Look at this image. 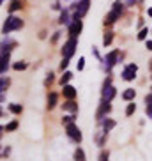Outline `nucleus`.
<instances>
[{
	"instance_id": "f257e3e1",
	"label": "nucleus",
	"mask_w": 152,
	"mask_h": 161,
	"mask_svg": "<svg viewBox=\"0 0 152 161\" xmlns=\"http://www.w3.org/2000/svg\"><path fill=\"white\" fill-rule=\"evenodd\" d=\"M124 5L126 4H122V2H115L113 4V9L110 11L108 14H106V18H105V25H113L117 19H120V14H122V11H124Z\"/></svg>"
},
{
	"instance_id": "f03ea898",
	"label": "nucleus",
	"mask_w": 152,
	"mask_h": 161,
	"mask_svg": "<svg viewBox=\"0 0 152 161\" xmlns=\"http://www.w3.org/2000/svg\"><path fill=\"white\" fill-rule=\"evenodd\" d=\"M23 27V19L18 18V16H7V19H5L4 23V34H9L13 32V30H18Z\"/></svg>"
},
{
	"instance_id": "7ed1b4c3",
	"label": "nucleus",
	"mask_w": 152,
	"mask_h": 161,
	"mask_svg": "<svg viewBox=\"0 0 152 161\" xmlns=\"http://www.w3.org/2000/svg\"><path fill=\"white\" fill-rule=\"evenodd\" d=\"M76 11H74V14H73V19H81L83 16L89 13V7H90V0H80L78 4L74 5Z\"/></svg>"
},
{
	"instance_id": "20e7f679",
	"label": "nucleus",
	"mask_w": 152,
	"mask_h": 161,
	"mask_svg": "<svg viewBox=\"0 0 152 161\" xmlns=\"http://www.w3.org/2000/svg\"><path fill=\"white\" fill-rule=\"evenodd\" d=\"M76 46H78V39H76V37H69L66 43H64L62 55H64V57H67V58H71L73 55H74V52H76Z\"/></svg>"
},
{
	"instance_id": "39448f33",
	"label": "nucleus",
	"mask_w": 152,
	"mask_h": 161,
	"mask_svg": "<svg viewBox=\"0 0 152 161\" xmlns=\"http://www.w3.org/2000/svg\"><path fill=\"white\" fill-rule=\"evenodd\" d=\"M66 133H67V136L71 138L73 142H76V143H80V142H81V138H83V135H81L80 128H78L74 122L67 124V126H66Z\"/></svg>"
},
{
	"instance_id": "423d86ee",
	"label": "nucleus",
	"mask_w": 152,
	"mask_h": 161,
	"mask_svg": "<svg viewBox=\"0 0 152 161\" xmlns=\"http://www.w3.org/2000/svg\"><path fill=\"white\" fill-rule=\"evenodd\" d=\"M115 96H117V89L111 85V78H108L105 81V85H103V101H108L110 103Z\"/></svg>"
},
{
	"instance_id": "0eeeda50",
	"label": "nucleus",
	"mask_w": 152,
	"mask_h": 161,
	"mask_svg": "<svg viewBox=\"0 0 152 161\" xmlns=\"http://www.w3.org/2000/svg\"><path fill=\"white\" fill-rule=\"evenodd\" d=\"M136 73H138V66H136V64H128V66L124 67V71H122V80L133 81L134 78H136Z\"/></svg>"
},
{
	"instance_id": "6e6552de",
	"label": "nucleus",
	"mask_w": 152,
	"mask_h": 161,
	"mask_svg": "<svg viewBox=\"0 0 152 161\" xmlns=\"http://www.w3.org/2000/svg\"><path fill=\"white\" fill-rule=\"evenodd\" d=\"M117 60H119V50H113V52H110L108 55L105 57V69L106 71H111V67L117 64Z\"/></svg>"
},
{
	"instance_id": "1a4fd4ad",
	"label": "nucleus",
	"mask_w": 152,
	"mask_h": 161,
	"mask_svg": "<svg viewBox=\"0 0 152 161\" xmlns=\"http://www.w3.org/2000/svg\"><path fill=\"white\" fill-rule=\"evenodd\" d=\"M83 29V23H81V19H73V23L69 25V37H78Z\"/></svg>"
},
{
	"instance_id": "9d476101",
	"label": "nucleus",
	"mask_w": 152,
	"mask_h": 161,
	"mask_svg": "<svg viewBox=\"0 0 152 161\" xmlns=\"http://www.w3.org/2000/svg\"><path fill=\"white\" fill-rule=\"evenodd\" d=\"M110 110H111V104H110L108 101H103V103H101V106H99V110H97V114H95V117L99 119V120H103V119H105V115L110 114Z\"/></svg>"
},
{
	"instance_id": "9b49d317",
	"label": "nucleus",
	"mask_w": 152,
	"mask_h": 161,
	"mask_svg": "<svg viewBox=\"0 0 152 161\" xmlns=\"http://www.w3.org/2000/svg\"><path fill=\"white\" fill-rule=\"evenodd\" d=\"M62 94H64V97H66V99H74V97H76V89L73 85H69V83H67V85L62 87Z\"/></svg>"
},
{
	"instance_id": "f8f14e48",
	"label": "nucleus",
	"mask_w": 152,
	"mask_h": 161,
	"mask_svg": "<svg viewBox=\"0 0 152 161\" xmlns=\"http://www.w3.org/2000/svg\"><path fill=\"white\" fill-rule=\"evenodd\" d=\"M62 108L66 112H71V114H78V104L74 103V99H67L66 103L62 104Z\"/></svg>"
},
{
	"instance_id": "ddd939ff",
	"label": "nucleus",
	"mask_w": 152,
	"mask_h": 161,
	"mask_svg": "<svg viewBox=\"0 0 152 161\" xmlns=\"http://www.w3.org/2000/svg\"><path fill=\"white\" fill-rule=\"evenodd\" d=\"M57 101H58V96L55 92H50V96H48V110L55 108L57 106Z\"/></svg>"
},
{
	"instance_id": "4468645a",
	"label": "nucleus",
	"mask_w": 152,
	"mask_h": 161,
	"mask_svg": "<svg viewBox=\"0 0 152 161\" xmlns=\"http://www.w3.org/2000/svg\"><path fill=\"white\" fill-rule=\"evenodd\" d=\"M134 97H136V90L134 89H126L122 94V99L124 101H133Z\"/></svg>"
},
{
	"instance_id": "2eb2a0df",
	"label": "nucleus",
	"mask_w": 152,
	"mask_h": 161,
	"mask_svg": "<svg viewBox=\"0 0 152 161\" xmlns=\"http://www.w3.org/2000/svg\"><path fill=\"white\" fill-rule=\"evenodd\" d=\"M113 128H115V120L113 119H106V120H103V131L105 133H110Z\"/></svg>"
},
{
	"instance_id": "dca6fc26",
	"label": "nucleus",
	"mask_w": 152,
	"mask_h": 161,
	"mask_svg": "<svg viewBox=\"0 0 152 161\" xmlns=\"http://www.w3.org/2000/svg\"><path fill=\"white\" fill-rule=\"evenodd\" d=\"M74 161H87V156H85V152H83L81 147H78L74 151Z\"/></svg>"
},
{
	"instance_id": "f3484780",
	"label": "nucleus",
	"mask_w": 152,
	"mask_h": 161,
	"mask_svg": "<svg viewBox=\"0 0 152 161\" xmlns=\"http://www.w3.org/2000/svg\"><path fill=\"white\" fill-rule=\"evenodd\" d=\"M145 103H147V108H145L147 110V115L152 119V92L145 96Z\"/></svg>"
},
{
	"instance_id": "a211bd4d",
	"label": "nucleus",
	"mask_w": 152,
	"mask_h": 161,
	"mask_svg": "<svg viewBox=\"0 0 152 161\" xmlns=\"http://www.w3.org/2000/svg\"><path fill=\"white\" fill-rule=\"evenodd\" d=\"M7 67H9V52L2 53V75L7 71Z\"/></svg>"
},
{
	"instance_id": "6ab92c4d",
	"label": "nucleus",
	"mask_w": 152,
	"mask_h": 161,
	"mask_svg": "<svg viewBox=\"0 0 152 161\" xmlns=\"http://www.w3.org/2000/svg\"><path fill=\"white\" fill-rule=\"evenodd\" d=\"M58 23L60 25H64V23H69V11L67 9H64L60 13V18H58Z\"/></svg>"
},
{
	"instance_id": "aec40b11",
	"label": "nucleus",
	"mask_w": 152,
	"mask_h": 161,
	"mask_svg": "<svg viewBox=\"0 0 152 161\" xmlns=\"http://www.w3.org/2000/svg\"><path fill=\"white\" fill-rule=\"evenodd\" d=\"M71 78H73V73H69V71H64V75H62V78H60V85H62V87H64V85H67Z\"/></svg>"
},
{
	"instance_id": "412c9836",
	"label": "nucleus",
	"mask_w": 152,
	"mask_h": 161,
	"mask_svg": "<svg viewBox=\"0 0 152 161\" xmlns=\"http://www.w3.org/2000/svg\"><path fill=\"white\" fill-rule=\"evenodd\" d=\"M21 7H23V2H21V0H14V2L9 5V13H14V11L21 9Z\"/></svg>"
},
{
	"instance_id": "4be33fe9",
	"label": "nucleus",
	"mask_w": 152,
	"mask_h": 161,
	"mask_svg": "<svg viewBox=\"0 0 152 161\" xmlns=\"http://www.w3.org/2000/svg\"><path fill=\"white\" fill-rule=\"evenodd\" d=\"M18 129V120H13V122H9L7 126H4V131L11 133V131H16Z\"/></svg>"
},
{
	"instance_id": "5701e85b",
	"label": "nucleus",
	"mask_w": 152,
	"mask_h": 161,
	"mask_svg": "<svg viewBox=\"0 0 152 161\" xmlns=\"http://www.w3.org/2000/svg\"><path fill=\"white\" fill-rule=\"evenodd\" d=\"M9 110L14 115H19L21 112H23V106H21V104H9Z\"/></svg>"
},
{
	"instance_id": "b1692460",
	"label": "nucleus",
	"mask_w": 152,
	"mask_h": 161,
	"mask_svg": "<svg viewBox=\"0 0 152 161\" xmlns=\"http://www.w3.org/2000/svg\"><path fill=\"white\" fill-rule=\"evenodd\" d=\"M111 41H113V32H106L105 37H103V44L108 46V44H111Z\"/></svg>"
},
{
	"instance_id": "393cba45",
	"label": "nucleus",
	"mask_w": 152,
	"mask_h": 161,
	"mask_svg": "<svg viewBox=\"0 0 152 161\" xmlns=\"http://www.w3.org/2000/svg\"><path fill=\"white\" fill-rule=\"evenodd\" d=\"M134 112H136V104H134V103H131V101H129L128 108H126V115H128V117H131V115H133Z\"/></svg>"
},
{
	"instance_id": "a878e982",
	"label": "nucleus",
	"mask_w": 152,
	"mask_h": 161,
	"mask_svg": "<svg viewBox=\"0 0 152 161\" xmlns=\"http://www.w3.org/2000/svg\"><path fill=\"white\" fill-rule=\"evenodd\" d=\"M9 78H5V76H2V81H0V90H2V92H5V90H7V87H9Z\"/></svg>"
},
{
	"instance_id": "bb28decb",
	"label": "nucleus",
	"mask_w": 152,
	"mask_h": 161,
	"mask_svg": "<svg viewBox=\"0 0 152 161\" xmlns=\"http://www.w3.org/2000/svg\"><path fill=\"white\" fill-rule=\"evenodd\" d=\"M74 115L76 114H73V115H64V117H62V124H71V122H74Z\"/></svg>"
},
{
	"instance_id": "cd10ccee",
	"label": "nucleus",
	"mask_w": 152,
	"mask_h": 161,
	"mask_svg": "<svg viewBox=\"0 0 152 161\" xmlns=\"http://www.w3.org/2000/svg\"><path fill=\"white\" fill-rule=\"evenodd\" d=\"M16 69V71H23V69H27V62H23V60H19V62H16L14 66H13Z\"/></svg>"
},
{
	"instance_id": "c85d7f7f",
	"label": "nucleus",
	"mask_w": 152,
	"mask_h": 161,
	"mask_svg": "<svg viewBox=\"0 0 152 161\" xmlns=\"http://www.w3.org/2000/svg\"><path fill=\"white\" fill-rule=\"evenodd\" d=\"M147 36H149V29H142V30H140V34H138V39H140V41H145Z\"/></svg>"
},
{
	"instance_id": "c756f323",
	"label": "nucleus",
	"mask_w": 152,
	"mask_h": 161,
	"mask_svg": "<svg viewBox=\"0 0 152 161\" xmlns=\"http://www.w3.org/2000/svg\"><path fill=\"white\" fill-rule=\"evenodd\" d=\"M53 76H55V75H53V73H48V75H46V80H44V85H52V83H53V80H55V78H53Z\"/></svg>"
},
{
	"instance_id": "7c9ffc66",
	"label": "nucleus",
	"mask_w": 152,
	"mask_h": 161,
	"mask_svg": "<svg viewBox=\"0 0 152 161\" xmlns=\"http://www.w3.org/2000/svg\"><path fill=\"white\" fill-rule=\"evenodd\" d=\"M67 66H69V58L64 57V58H62V62H60V69H62V71H66Z\"/></svg>"
},
{
	"instance_id": "2f4dec72",
	"label": "nucleus",
	"mask_w": 152,
	"mask_h": 161,
	"mask_svg": "<svg viewBox=\"0 0 152 161\" xmlns=\"http://www.w3.org/2000/svg\"><path fill=\"white\" fill-rule=\"evenodd\" d=\"M83 67H85V58L80 57V60H78V71H83Z\"/></svg>"
},
{
	"instance_id": "473e14b6",
	"label": "nucleus",
	"mask_w": 152,
	"mask_h": 161,
	"mask_svg": "<svg viewBox=\"0 0 152 161\" xmlns=\"http://www.w3.org/2000/svg\"><path fill=\"white\" fill-rule=\"evenodd\" d=\"M108 158H110V154L103 151V152H101V156H99V161H108Z\"/></svg>"
},
{
	"instance_id": "72a5a7b5",
	"label": "nucleus",
	"mask_w": 152,
	"mask_h": 161,
	"mask_svg": "<svg viewBox=\"0 0 152 161\" xmlns=\"http://www.w3.org/2000/svg\"><path fill=\"white\" fill-rule=\"evenodd\" d=\"M9 152H11V149H9V147H5V149H4V152H2V156H4V158H7V156H9Z\"/></svg>"
},
{
	"instance_id": "f704fd0d",
	"label": "nucleus",
	"mask_w": 152,
	"mask_h": 161,
	"mask_svg": "<svg viewBox=\"0 0 152 161\" xmlns=\"http://www.w3.org/2000/svg\"><path fill=\"white\" fill-rule=\"evenodd\" d=\"M145 48H147V50H150V52H152V41H147V43H145Z\"/></svg>"
},
{
	"instance_id": "c9c22d12",
	"label": "nucleus",
	"mask_w": 152,
	"mask_h": 161,
	"mask_svg": "<svg viewBox=\"0 0 152 161\" xmlns=\"http://www.w3.org/2000/svg\"><path fill=\"white\" fill-rule=\"evenodd\" d=\"M124 4H126V5H133L134 0H124Z\"/></svg>"
},
{
	"instance_id": "e433bc0d",
	"label": "nucleus",
	"mask_w": 152,
	"mask_h": 161,
	"mask_svg": "<svg viewBox=\"0 0 152 161\" xmlns=\"http://www.w3.org/2000/svg\"><path fill=\"white\" fill-rule=\"evenodd\" d=\"M58 34H60V32H57V34H55V36H53V37H52V41H53V43H55V41H57V39H58Z\"/></svg>"
},
{
	"instance_id": "4c0bfd02",
	"label": "nucleus",
	"mask_w": 152,
	"mask_h": 161,
	"mask_svg": "<svg viewBox=\"0 0 152 161\" xmlns=\"http://www.w3.org/2000/svg\"><path fill=\"white\" fill-rule=\"evenodd\" d=\"M147 13H149V16L152 18V7H149V9H147Z\"/></svg>"
},
{
	"instance_id": "58836bf2",
	"label": "nucleus",
	"mask_w": 152,
	"mask_h": 161,
	"mask_svg": "<svg viewBox=\"0 0 152 161\" xmlns=\"http://www.w3.org/2000/svg\"><path fill=\"white\" fill-rule=\"evenodd\" d=\"M149 67H150V69H152V60H150V66H149Z\"/></svg>"
},
{
	"instance_id": "ea45409f",
	"label": "nucleus",
	"mask_w": 152,
	"mask_h": 161,
	"mask_svg": "<svg viewBox=\"0 0 152 161\" xmlns=\"http://www.w3.org/2000/svg\"><path fill=\"white\" fill-rule=\"evenodd\" d=\"M2 2H5V0H2Z\"/></svg>"
},
{
	"instance_id": "a19ab883",
	"label": "nucleus",
	"mask_w": 152,
	"mask_h": 161,
	"mask_svg": "<svg viewBox=\"0 0 152 161\" xmlns=\"http://www.w3.org/2000/svg\"><path fill=\"white\" fill-rule=\"evenodd\" d=\"M150 90H152V89H150Z\"/></svg>"
}]
</instances>
